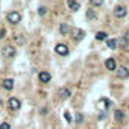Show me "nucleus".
<instances>
[{
    "mask_svg": "<svg viewBox=\"0 0 129 129\" xmlns=\"http://www.w3.org/2000/svg\"><path fill=\"white\" fill-rule=\"evenodd\" d=\"M15 53H17V50H15V47L14 46H5L3 49H2V55H3V58H14L15 56Z\"/></svg>",
    "mask_w": 129,
    "mask_h": 129,
    "instance_id": "nucleus-1",
    "label": "nucleus"
},
{
    "mask_svg": "<svg viewBox=\"0 0 129 129\" xmlns=\"http://www.w3.org/2000/svg\"><path fill=\"white\" fill-rule=\"evenodd\" d=\"M6 18H8V21L12 23V24H17V23L21 21V15H20V12H17V11H11V12L6 15Z\"/></svg>",
    "mask_w": 129,
    "mask_h": 129,
    "instance_id": "nucleus-2",
    "label": "nucleus"
},
{
    "mask_svg": "<svg viewBox=\"0 0 129 129\" xmlns=\"http://www.w3.org/2000/svg\"><path fill=\"white\" fill-rule=\"evenodd\" d=\"M72 38H73L75 41L84 40V38H85V30H84V29H73V30H72Z\"/></svg>",
    "mask_w": 129,
    "mask_h": 129,
    "instance_id": "nucleus-3",
    "label": "nucleus"
},
{
    "mask_svg": "<svg viewBox=\"0 0 129 129\" xmlns=\"http://www.w3.org/2000/svg\"><path fill=\"white\" fill-rule=\"evenodd\" d=\"M55 52H56L58 55H61V56H66V55H69V47H67L66 44H58V46L55 47Z\"/></svg>",
    "mask_w": 129,
    "mask_h": 129,
    "instance_id": "nucleus-4",
    "label": "nucleus"
},
{
    "mask_svg": "<svg viewBox=\"0 0 129 129\" xmlns=\"http://www.w3.org/2000/svg\"><path fill=\"white\" fill-rule=\"evenodd\" d=\"M126 12H127V9H126L124 6H117V8H114V15H115L117 18H123V17L126 15Z\"/></svg>",
    "mask_w": 129,
    "mask_h": 129,
    "instance_id": "nucleus-5",
    "label": "nucleus"
},
{
    "mask_svg": "<svg viewBox=\"0 0 129 129\" xmlns=\"http://www.w3.org/2000/svg\"><path fill=\"white\" fill-rule=\"evenodd\" d=\"M8 105H9V108H11V109H20L21 102H20L17 97H11V99L8 100Z\"/></svg>",
    "mask_w": 129,
    "mask_h": 129,
    "instance_id": "nucleus-6",
    "label": "nucleus"
},
{
    "mask_svg": "<svg viewBox=\"0 0 129 129\" xmlns=\"http://www.w3.org/2000/svg\"><path fill=\"white\" fill-rule=\"evenodd\" d=\"M117 76H118L120 79L129 78V69H126V67H118V69H117Z\"/></svg>",
    "mask_w": 129,
    "mask_h": 129,
    "instance_id": "nucleus-7",
    "label": "nucleus"
},
{
    "mask_svg": "<svg viewBox=\"0 0 129 129\" xmlns=\"http://www.w3.org/2000/svg\"><path fill=\"white\" fill-rule=\"evenodd\" d=\"M105 67H106L108 70L114 72V70H117V64H115V61H114L112 58H108V59L105 61Z\"/></svg>",
    "mask_w": 129,
    "mask_h": 129,
    "instance_id": "nucleus-8",
    "label": "nucleus"
},
{
    "mask_svg": "<svg viewBox=\"0 0 129 129\" xmlns=\"http://www.w3.org/2000/svg\"><path fill=\"white\" fill-rule=\"evenodd\" d=\"M58 94H59V99H62V100H66V99H69V97L72 96V93H70L69 88H61V90L58 91Z\"/></svg>",
    "mask_w": 129,
    "mask_h": 129,
    "instance_id": "nucleus-9",
    "label": "nucleus"
},
{
    "mask_svg": "<svg viewBox=\"0 0 129 129\" xmlns=\"http://www.w3.org/2000/svg\"><path fill=\"white\" fill-rule=\"evenodd\" d=\"M38 79H40L43 84H47V82H50L52 76H50V73H47V72H41V73L38 75Z\"/></svg>",
    "mask_w": 129,
    "mask_h": 129,
    "instance_id": "nucleus-10",
    "label": "nucleus"
},
{
    "mask_svg": "<svg viewBox=\"0 0 129 129\" xmlns=\"http://www.w3.org/2000/svg\"><path fill=\"white\" fill-rule=\"evenodd\" d=\"M2 87H3L5 90H8V91H9V90H12V88H14V81H12L11 78H8V79H5V81H3Z\"/></svg>",
    "mask_w": 129,
    "mask_h": 129,
    "instance_id": "nucleus-11",
    "label": "nucleus"
},
{
    "mask_svg": "<svg viewBox=\"0 0 129 129\" xmlns=\"http://www.w3.org/2000/svg\"><path fill=\"white\" fill-rule=\"evenodd\" d=\"M59 32H61L62 35H67V34H70V32H72V29H70V26H69V24L62 23V24L59 26Z\"/></svg>",
    "mask_w": 129,
    "mask_h": 129,
    "instance_id": "nucleus-12",
    "label": "nucleus"
},
{
    "mask_svg": "<svg viewBox=\"0 0 129 129\" xmlns=\"http://www.w3.org/2000/svg\"><path fill=\"white\" fill-rule=\"evenodd\" d=\"M67 5H69V8H70L72 11H79V8H81V3H79V2H73V0H70Z\"/></svg>",
    "mask_w": 129,
    "mask_h": 129,
    "instance_id": "nucleus-13",
    "label": "nucleus"
},
{
    "mask_svg": "<svg viewBox=\"0 0 129 129\" xmlns=\"http://www.w3.org/2000/svg\"><path fill=\"white\" fill-rule=\"evenodd\" d=\"M106 46L109 47V49H117V40L115 38H109V40H106Z\"/></svg>",
    "mask_w": 129,
    "mask_h": 129,
    "instance_id": "nucleus-14",
    "label": "nucleus"
},
{
    "mask_svg": "<svg viewBox=\"0 0 129 129\" xmlns=\"http://www.w3.org/2000/svg\"><path fill=\"white\" fill-rule=\"evenodd\" d=\"M96 40H99V41H105V40H108V35H106V32H102V30H99V32L96 34Z\"/></svg>",
    "mask_w": 129,
    "mask_h": 129,
    "instance_id": "nucleus-15",
    "label": "nucleus"
},
{
    "mask_svg": "<svg viewBox=\"0 0 129 129\" xmlns=\"http://www.w3.org/2000/svg\"><path fill=\"white\" fill-rule=\"evenodd\" d=\"M87 18H88V20H96V18H97L96 11H94V9H88V11H87Z\"/></svg>",
    "mask_w": 129,
    "mask_h": 129,
    "instance_id": "nucleus-16",
    "label": "nucleus"
},
{
    "mask_svg": "<svg viewBox=\"0 0 129 129\" xmlns=\"http://www.w3.org/2000/svg\"><path fill=\"white\" fill-rule=\"evenodd\" d=\"M114 118H115V120H123V118H124V114H123V111H120V109H115V111H114Z\"/></svg>",
    "mask_w": 129,
    "mask_h": 129,
    "instance_id": "nucleus-17",
    "label": "nucleus"
},
{
    "mask_svg": "<svg viewBox=\"0 0 129 129\" xmlns=\"http://www.w3.org/2000/svg\"><path fill=\"white\" fill-rule=\"evenodd\" d=\"M64 118H66V121H67V123H72V120H73V118H72V114H70L69 111L64 112Z\"/></svg>",
    "mask_w": 129,
    "mask_h": 129,
    "instance_id": "nucleus-18",
    "label": "nucleus"
},
{
    "mask_svg": "<svg viewBox=\"0 0 129 129\" xmlns=\"http://www.w3.org/2000/svg\"><path fill=\"white\" fill-rule=\"evenodd\" d=\"M0 129H11V124L8 121H3L2 124H0Z\"/></svg>",
    "mask_w": 129,
    "mask_h": 129,
    "instance_id": "nucleus-19",
    "label": "nucleus"
},
{
    "mask_svg": "<svg viewBox=\"0 0 129 129\" xmlns=\"http://www.w3.org/2000/svg\"><path fill=\"white\" fill-rule=\"evenodd\" d=\"M117 44H120V47H126V40L124 38H121V40H117Z\"/></svg>",
    "mask_w": 129,
    "mask_h": 129,
    "instance_id": "nucleus-20",
    "label": "nucleus"
},
{
    "mask_svg": "<svg viewBox=\"0 0 129 129\" xmlns=\"http://www.w3.org/2000/svg\"><path fill=\"white\" fill-rule=\"evenodd\" d=\"M15 41H17L20 46H23V44H24V40H23L21 37H17V35H15Z\"/></svg>",
    "mask_w": 129,
    "mask_h": 129,
    "instance_id": "nucleus-21",
    "label": "nucleus"
},
{
    "mask_svg": "<svg viewBox=\"0 0 129 129\" xmlns=\"http://www.w3.org/2000/svg\"><path fill=\"white\" fill-rule=\"evenodd\" d=\"M5 35H6V29L0 27V40H2V38H5Z\"/></svg>",
    "mask_w": 129,
    "mask_h": 129,
    "instance_id": "nucleus-22",
    "label": "nucleus"
},
{
    "mask_svg": "<svg viewBox=\"0 0 129 129\" xmlns=\"http://www.w3.org/2000/svg\"><path fill=\"white\" fill-rule=\"evenodd\" d=\"M38 14H40V15H44V14H46V8H44V6H40V8H38Z\"/></svg>",
    "mask_w": 129,
    "mask_h": 129,
    "instance_id": "nucleus-23",
    "label": "nucleus"
},
{
    "mask_svg": "<svg viewBox=\"0 0 129 129\" xmlns=\"http://www.w3.org/2000/svg\"><path fill=\"white\" fill-rule=\"evenodd\" d=\"M76 121H78V123H82V121H84V115H82V114H78V115H76Z\"/></svg>",
    "mask_w": 129,
    "mask_h": 129,
    "instance_id": "nucleus-24",
    "label": "nucleus"
},
{
    "mask_svg": "<svg viewBox=\"0 0 129 129\" xmlns=\"http://www.w3.org/2000/svg\"><path fill=\"white\" fill-rule=\"evenodd\" d=\"M91 5L97 8V6H102V2H96V0H94V2H91Z\"/></svg>",
    "mask_w": 129,
    "mask_h": 129,
    "instance_id": "nucleus-25",
    "label": "nucleus"
},
{
    "mask_svg": "<svg viewBox=\"0 0 129 129\" xmlns=\"http://www.w3.org/2000/svg\"><path fill=\"white\" fill-rule=\"evenodd\" d=\"M124 40H126V43H129V29L126 30V34H124V37H123Z\"/></svg>",
    "mask_w": 129,
    "mask_h": 129,
    "instance_id": "nucleus-26",
    "label": "nucleus"
},
{
    "mask_svg": "<svg viewBox=\"0 0 129 129\" xmlns=\"http://www.w3.org/2000/svg\"><path fill=\"white\" fill-rule=\"evenodd\" d=\"M105 117H106V114H105V112H100V114H99V120H103Z\"/></svg>",
    "mask_w": 129,
    "mask_h": 129,
    "instance_id": "nucleus-27",
    "label": "nucleus"
}]
</instances>
